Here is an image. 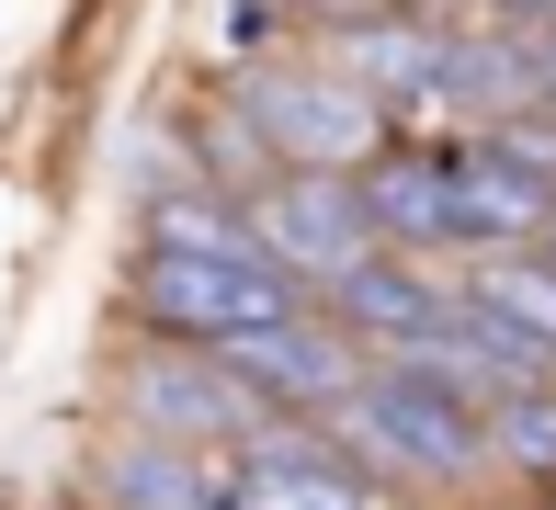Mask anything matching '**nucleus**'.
I'll return each mask as SVG.
<instances>
[{"label": "nucleus", "instance_id": "f257e3e1", "mask_svg": "<svg viewBox=\"0 0 556 510\" xmlns=\"http://www.w3.org/2000/svg\"><path fill=\"white\" fill-rule=\"evenodd\" d=\"M330 431H341V454L364 476L387 466V476H432V488H443V476L489 466V408H466L454 386H432L420 364H375L364 397H352Z\"/></svg>", "mask_w": 556, "mask_h": 510}, {"label": "nucleus", "instance_id": "f03ea898", "mask_svg": "<svg viewBox=\"0 0 556 510\" xmlns=\"http://www.w3.org/2000/svg\"><path fill=\"white\" fill-rule=\"evenodd\" d=\"M239 114L262 125V148L285 170H375L387 160V102L352 91L341 68H250Z\"/></svg>", "mask_w": 556, "mask_h": 510}, {"label": "nucleus", "instance_id": "7ed1b4c3", "mask_svg": "<svg viewBox=\"0 0 556 510\" xmlns=\"http://www.w3.org/2000/svg\"><path fill=\"white\" fill-rule=\"evenodd\" d=\"M137 318L182 352H239L250 329L295 318V284L273 262H170V250H148L137 262Z\"/></svg>", "mask_w": 556, "mask_h": 510}, {"label": "nucleus", "instance_id": "20e7f679", "mask_svg": "<svg viewBox=\"0 0 556 510\" xmlns=\"http://www.w3.org/2000/svg\"><path fill=\"white\" fill-rule=\"evenodd\" d=\"M250 227H262V262L285 272V284H318V295H341L352 272L387 250L352 170H285V182L250 204Z\"/></svg>", "mask_w": 556, "mask_h": 510}, {"label": "nucleus", "instance_id": "39448f33", "mask_svg": "<svg viewBox=\"0 0 556 510\" xmlns=\"http://www.w3.org/2000/svg\"><path fill=\"white\" fill-rule=\"evenodd\" d=\"M125 420L148 443H193V454H250V431L273 420L262 397L227 374V352H182L160 341L148 364H125Z\"/></svg>", "mask_w": 556, "mask_h": 510}, {"label": "nucleus", "instance_id": "423d86ee", "mask_svg": "<svg viewBox=\"0 0 556 510\" xmlns=\"http://www.w3.org/2000/svg\"><path fill=\"white\" fill-rule=\"evenodd\" d=\"M227 374H239V386L262 397L273 420H341V408L364 397V374H375V352L352 341L341 318H307V306H295L285 329H250V341L227 352Z\"/></svg>", "mask_w": 556, "mask_h": 510}, {"label": "nucleus", "instance_id": "0eeeda50", "mask_svg": "<svg viewBox=\"0 0 556 510\" xmlns=\"http://www.w3.org/2000/svg\"><path fill=\"white\" fill-rule=\"evenodd\" d=\"M330 318L352 329V341L387 364V352H420V341H443L454 318H466V284L454 272H432V262H409V250H375L364 272L330 295Z\"/></svg>", "mask_w": 556, "mask_h": 510}, {"label": "nucleus", "instance_id": "6e6552de", "mask_svg": "<svg viewBox=\"0 0 556 510\" xmlns=\"http://www.w3.org/2000/svg\"><path fill=\"white\" fill-rule=\"evenodd\" d=\"M375 204V239L432 262V250H466V148H387L375 170H352Z\"/></svg>", "mask_w": 556, "mask_h": 510}, {"label": "nucleus", "instance_id": "1a4fd4ad", "mask_svg": "<svg viewBox=\"0 0 556 510\" xmlns=\"http://www.w3.org/2000/svg\"><path fill=\"white\" fill-rule=\"evenodd\" d=\"M103 510H239V454H193V443H114L91 466Z\"/></svg>", "mask_w": 556, "mask_h": 510}, {"label": "nucleus", "instance_id": "9d476101", "mask_svg": "<svg viewBox=\"0 0 556 510\" xmlns=\"http://www.w3.org/2000/svg\"><path fill=\"white\" fill-rule=\"evenodd\" d=\"M330 68L375 102H443V68H454V35H432V12H387V23H352L330 35Z\"/></svg>", "mask_w": 556, "mask_h": 510}, {"label": "nucleus", "instance_id": "9b49d317", "mask_svg": "<svg viewBox=\"0 0 556 510\" xmlns=\"http://www.w3.org/2000/svg\"><path fill=\"white\" fill-rule=\"evenodd\" d=\"M556 239V182L534 160H511L500 137L466 148V250L489 262V250H545Z\"/></svg>", "mask_w": 556, "mask_h": 510}, {"label": "nucleus", "instance_id": "f8f14e48", "mask_svg": "<svg viewBox=\"0 0 556 510\" xmlns=\"http://www.w3.org/2000/svg\"><path fill=\"white\" fill-rule=\"evenodd\" d=\"M239 510H397L352 454L330 466H239Z\"/></svg>", "mask_w": 556, "mask_h": 510}, {"label": "nucleus", "instance_id": "ddd939ff", "mask_svg": "<svg viewBox=\"0 0 556 510\" xmlns=\"http://www.w3.org/2000/svg\"><path fill=\"white\" fill-rule=\"evenodd\" d=\"M466 295L489 306V318H511L522 341L556 352V250H489V262L466 272Z\"/></svg>", "mask_w": 556, "mask_h": 510}, {"label": "nucleus", "instance_id": "4468645a", "mask_svg": "<svg viewBox=\"0 0 556 510\" xmlns=\"http://www.w3.org/2000/svg\"><path fill=\"white\" fill-rule=\"evenodd\" d=\"M489 466H511V476H545V488H556V386L511 397V408H489Z\"/></svg>", "mask_w": 556, "mask_h": 510}, {"label": "nucleus", "instance_id": "2eb2a0df", "mask_svg": "<svg viewBox=\"0 0 556 510\" xmlns=\"http://www.w3.org/2000/svg\"><path fill=\"white\" fill-rule=\"evenodd\" d=\"M307 23H330V35H352V23H387V12H409V0H295Z\"/></svg>", "mask_w": 556, "mask_h": 510}, {"label": "nucleus", "instance_id": "dca6fc26", "mask_svg": "<svg viewBox=\"0 0 556 510\" xmlns=\"http://www.w3.org/2000/svg\"><path fill=\"white\" fill-rule=\"evenodd\" d=\"M227 35H239V46H262V35H273V0H239V12H227Z\"/></svg>", "mask_w": 556, "mask_h": 510}, {"label": "nucleus", "instance_id": "f3484780", "mask_svg": "<svg viewBox=\"0 0 556 510\" xmlns=\"http://www.w3.org/2000/svg\"><path fill=\"white\" fill-rule=\"evenodd\" d=\"M556 12V0H500V23H545Z\"/></svg>", "mask_w": 556, "mask_h": 510}, {"label": "nucleus", "instance_id": "a211bd4d", "mask_svg": "<svg viewBox=\"0 0 556 510\" xmlns=\"http://www.w3.org/2000/svg\"><path fill=\"white\" fill-rule=\"evenodd\" d=\"M545 114H556V35H545Z\"/></svg>", "mask_w": 556, "mask_h": 510}, {"label": "nucleus", "instance_id": "6ab92c4d", "mask_svg": "<svg viewBox=\"0 0 556 510\" xmlns=\"http://www.w3.org/2000/svg\"><path fill=\"white\" fill-rule=\"evenodd\" d=\"M545 250H556V239H545Z\"/></svg>", "mask_w": 556, "mask_h": 510}]
</instances>
